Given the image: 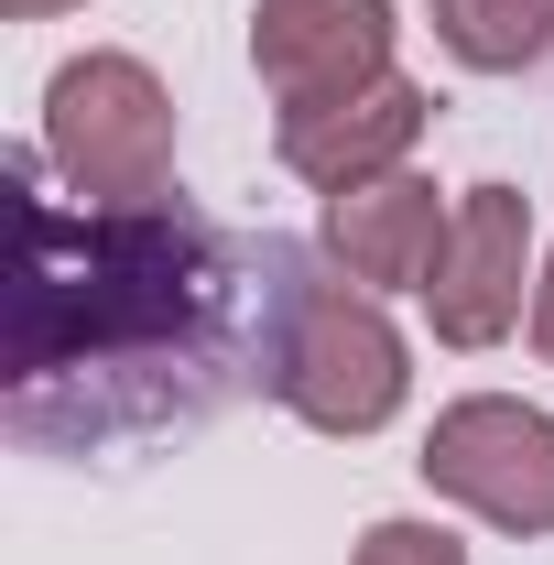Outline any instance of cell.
I'll return each mask as SVG.
<instances>
[{
  "mask_svg": "<svg viewBox=\"0 0 554 565\" xmlns=\"http://www.w3.org/2000/svg\"><path fill=\"white\" fill-rule=\"evenodd\" d=\"M424 120H435V98H424L414 76H381V87H348V98H316V109H283L273 152H283V174L348 196V185L403 174V152L424 141Z\"/></svg>",
  "mask_w": 554,
  "mask_h": 565,
  "instance_id": "cell-7",
  "label": "cell"
},
{
  "mask_svg": "<svg viewBox=\"0 0 554 565\" xmlns=\"http://www.w3.org/2000/svg\"><path fill=\"white\" fill-rule=\"evenodd\" d=\"M44 152L87 207H152L174 185V98L141 55H76L44 87Z\"/></svg>",
  "mask_w": 554,
  "mask_h": 565,
  "instance_id": "cell-3",
  "label": "cell"
},
{
  "mask_svg": "<svg viewBox=\"0 0 554 565\" xmlns=\"http://www.w3.org/2000/svg\"><path fill=\"white\" fill-rule=\"evenodd\" d=\"M435 44L479 76H511L554 44V0H435Z\"/></svg>",
  "mask_w": 554,
  "mask_h": 565,
  "instance_id": "cell-9",
  "label": "cell"
},
{
  "mask_svg": "<svg viewBox=\"0 0 554 565\" xmlns=\"http://www.w3.org/2000/svg\"><path fill=\"white\" fill-rule=\"evenodd\" d=\"M446 228H457V207H446L424 174H381V185L327 196V250H338L348 282H370V294H424L435 262H446Z\"/></svg>",
  "mask_w": 554,
  "mask_h": 565,
  "instance_id": "cell-8",
  "label": "cell"
},
{
  "mask_svg": "<svg viewBox=\"0 0 554 565\" xmlns=\"http://www.w3.org/2000/svg\"><path fill=\"white\" fill-rule=\"evenodd\" d=\"M359 565H468V544L446 522H370L359 533Z\"/></svg>",
  "mask_w": 554,
  "mask_h": 565,
  "instance_id": "cell-10",
  "label": "cell"
},
{
  "mask_svg": "<svg viewBox=\"0 0 554 565\" xmlns=\"http://www.w3.org/2000/svg\"><path fill=\"white\" fill-rule=\"evenodd\" d=\"M414 468H424V490H446L457 511H479L500 533H554V414L511 403V392L446 403Z\"/></svg>",
  "mask_w": 554,
  "mask_h": 565,
  "instance_id": "cell-4",
  "label": "cell"
},
{
  "mask_svg": "<svg viewBox=\"0 0 554 565\" xmlns=\"http://www.w3.org/2000/svg\"><path fill=\"white\" fill-rule=\"evenodd\" d=\"M533 196L522 185H468L457 228H446V262L424 282V316L446 349H500L522 316H533Z\"/></svg>",
  "mask_w": 554,
  "mask_h": 565,
  "instance_id": "cell-5",
  "label": "cell"
},
{
  "mask_svg": "<svg viewBox=\"0 0 554 565\" xmlns=\"http://www.w3.org/2000/svg\"><path fill=\"white\" fill-rule=\"evenodd\" d=\"M22 185V273H11V414L33 424L55 381H131V370H207L239 316V250L185 207H87L66 217Z\"/></svg>",
  "mask_w": 554,
  "mask_h": 565,
  "instance_id": "cell-1",
  "label": "cell"
},
{
  "mask_svg": "<svg viewBox=\"0 0 554 565\" xmlns=\"http://www.w3.org/2000/svg\"><path fill=\"white\" fill-rule=\"evenodd\" d=\"M11 22H44V11H76V0H0Z\"/></svg>",
  "mask_w": 554,
  "mask_h": 565,
  "instance_id": "cell-12",
  "label": "cell"
},
{
  "mask_svg": "<svg viewBox=\"0 0 554 565\" xmlns=\"http://www.w3.org/2000/svg\"><path fill=\"white\" fill-rule=\"evenodd\" d=\"M533 349L554 359V250H544V282H533Z\"/></svg>",
  "mask_w": 554,
  "mask_h": 565,
  "instance_id": "cell-11",
  "label": "cell"
},
{
  "mask_svg": "<svg viewBox=\"0 0 554 565\" xmlns=\"http://www.w3.org/2000/svg\"><path fill=\"white\" fill-rule=\"evenodd\" d=\"M273 392L316 435H381L414 392L403 327L348 294V282H283V338H273Z\"/></svg>",
  "mask_w": 554,
  "mask_h": 565,
  "instance_id": "cell-2",
  "label": "cell"
},
{
  "mask_svg": "<svg viewBox=\"0 0 554 565\" xmlns=\"http://www.w3.org/2000/svg\"><path fill=\"white\" fill-rule=\"evenodd\" d=\"M251 66L283 109L381 87L392 76V0H262L251 11Z\"/></svg>",
  "mask_w": 554,
  "mask_h": 565,
  "instance_id": "cell-6",
  "label": "cell"
}]
</instances>
